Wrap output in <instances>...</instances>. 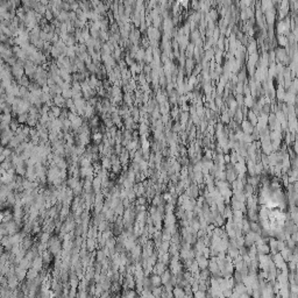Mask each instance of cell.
<instances>
[{
	"mask_svg": "<svg viewBox=\"0 0 298 298\" xmlns=\"http://www.w3.org/2000/svg\"><path fill=\"white\" fill-rule=\"evenodd\" d=\"M15 172H16V174H19V175H23V174H25V169H23L22 164L16 165V168H15Z\"/></svg>",
	"mask_w": 298,
	"mask_h": 298,
	"instance_id": "52a82bcc",
	"label": "cell"
},
{
	"mask_svg": "<svg viewBox=\"0 0 298 298\" xmlns=\"http://www.w3.org/2000/svg\"><path fill=\"white\" fill-rule=\"evenodd\" d=\"M35 275H36V273H35V271H34V270L31 269L29 274H27V276H28V280H31V278H33V277H34Z\"/></svg>",
	"mask_w": 298,
	"mask_h": 298,
	"instance_id": "30bf717a",
	"label": "cell"
},
{
	"mask_svg": "<svg viewBox=\"0 0 298 298\" xmlns=\"http://www.w3.org/2000/svg\"><path fill=\"white\" fill-rule=\"evenodd\" d=\"M4 234H5V231H4L2 226H0V241H1V239H2V237H4Z\"/></svg>",
	"mask_w": 298,
	"mask_h": 298,
	"instance_id": "8fae6325",
	"label": "cell"
},
{
	"mask_svg": "<svg viewBox=\"0 0 298 298\" xmlns=\"http://www.w3.org/2000/svg\"><path fill=\"white\" fill-rule=\"evenodd\" d=\"M2 154L5 155V157L7 158V160H9L11 157H12V149L9 148H4V151H2Z\"/></svg>",
	"mask_w": 298,
	"mask_h": 298,
	"instance_id": "8992f818",
	"label": "cell"
},
{
	"mask_svg": "<svg viewBox=\"0 0 298 298\" xmlns=\"http://www.w3.org/2000/svg\"><path fill=\"white\" fill-rule=\"evenodd\" d=\"M15 275H16V278L19 280V281H21L25 275H26V270L21 267H18V268L15 269Z\"/></svg>",
	"mask_w": 298,
	"mask_h": 298,
	"instance_id": "3957f363",
	"label": "cell"
},
{
	"mask_svg": "<svg viewBox=\"0 0 298 298\" xmlns=\"http://www.w3.org/2000/svg\"><path fill=\"white\" fill-rule=\"evenodd\" d=\"M34 267L36 269L41 268V260H40V259H36V260H35V262H34Z\"/></svg>",
	"mask_w": 298,
	"mask_h": 298,
	"instance_id": "9c48e42d",
	"label": "cell"
},
{
	"mask_svg": "<svg viewBox=\"0 0 298 298\" xmlns=\"http://www.w3.org/2000/svg\"><path fill=\"white\" fill-rule=\"evenodd\" d=\"M12 219V213L9 211H6L4 212V219H2V223H7Z\"/></svg>",
	"mask_w": 298,
	"mask_h": 298,
	"instance_id": "5b68a950",
	"label": "cell"
},
{
	"mask_svg": "<svg viewBox=\"0 0 298 298\" xmlns=\"http://www.w3.org/2000/svg\"><path fill=\"white\" fill-rule=\"evenodd\" d=\"M18 284H19V282H18L16 277H14V276H11V277H8L7 278V286L9 289L14 290L15 288L18 286Z\"/></svg>",
	"mask_w": 298,
	"mask_h": 298,
	"instance_id": "6da1fadb",
	"label": "cell"
},
{
	"mask_svg": "<svg viewBox=\"0 0 298 298\" xmlns=\"http://www.w3.org/2000/svg\"><path fill=\"white\" fill-rule=\"evenodd\" d=\"M2 219H4V212H0V223H2Z\"/></svg>",
	"mask_w": 298,
	"mask_h": 298,
	"instance_id": "7c38bea8",
	"label": "cell"
},
{
	"mask_svg": "<svg viewBox=\"0 0 298 298\" xmlns=\"http://www.w3.org/2000/svg\"><path fill=\"white\" fill-rule=\"evenodd\" d=\"M22 141L19 136H13L11 140H9V142H8V147L9 148H16L19 144H20V142Z\"/></svg>",
	"mask_w": 298,
	"mask_h": 298,
	"instance_id": "7a4b0ae2",
	"label": "cell"
},
{
	"mask_svg": "<svg viewBox=\"0 0 298 298\" xmlns=\"http://www.w3.org/2000/svg\"><path fill=\"white\" fill-rule=\"evenodd\" d=\"M6 203H7L8 205H12V204H14L15 203V196L14 194H12V192H9L7 196V198H6Z\"/></svg>",
	"mask_w": 298,
	"mask_h": 298,
	"instance_id": "277c9868",
	"label": "cell"
},
{
	"mask_svg": "<svg viewBox=\"0 0 298 298\" xmlns=\"http://www.w3.org/2000/svg\"><path fill=\"white\" fill-rule=\"evenodd\" d=\"M2 121V114H0V122Z\"/></svg>",
	"mask_w": 298,
	"mask_h": 298,
	"instance_id": "4fadbf2b",
	"label": "cell"
},
{
	"mask_svg": "<svg viewBox=\"0 0 298 298\" xmlns=\"http://www.w3.org/2000/svg\"><path fill=\"white\" fill-rule=\"evenodd\" d=\"M27 120V115L26 114H21V115H19V118H18V122H20V124H22Z\"/></svg>",
	"mask_w": 298,
	"mask_h": 298,
	"instance_id": "ba28073f",
	"label": "cell"
}]
</instances>
